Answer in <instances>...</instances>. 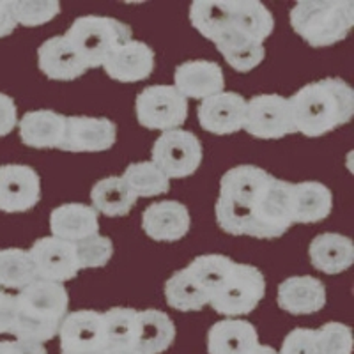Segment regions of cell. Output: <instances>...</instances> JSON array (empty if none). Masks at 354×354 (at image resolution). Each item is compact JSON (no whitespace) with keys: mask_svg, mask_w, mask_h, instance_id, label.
I'll list each match as a JSON object with an SVG mask.
<instances>
[{"mask_svg":"<svg viewBox=\"0 0 354 354\" xmlns=\"http://www.w3.org/2000/svg\"><path fill=\"white\" fill-rule=\"evenodd\" d=\"M216 223L232 236L277 239L292 225L290 183L255 165L227 170L220 181Z\"/></svg>","mask_w":354,"mask_h":354,"instance_id":"6da1fadb","label":"cell"},{"mask_svg":"<svg viewBox=\"0 0 354 354\" xmlns=\"http://www.w3.org/2000/svg\"><path fill=\"white\" fill-rule=\"evenodd\" d=\"M289 103L296 131L317 138L353 119L354 91L342 78H324L303 85Z\"/></svg>","mask_w":354,"mask_h":354,"instance_id":"7a4b0ae2","label":"cell"},{"mask_svg":"<svg viewBox=\"0 0 354 354\" xmlns=\"http://www.w3.org/2000/svg\"><path fill=\"white\" fill-rule=\"evenodd\" d=\"M15 301L12 337L44 346L59 335L69 305V294L62 283L37 278L15 296Z\"/></svg>","mask_w":354,"mask_h":354,"instance_id":"3957f363","label":"cell"},{"mask_svg":"<svg viewBox=\"0 0 354 354\" xmlns=\"http://www.w3.org/2000/svg\"><path fill=\"white\" fill-rule=\"evenodd\" d=\"M290 25L310 46H333L353 28L354 4L351 0H301L290 9Z\"/></svg>","mask_w":354,"mask_h":354,"instance_id":"277c9868","label":"cell"},{"mask_svg":"<svg viewBox=\"0 0 354 354\" xmlns=\"http://www.w3.org/2000/svg\"><path fill=\"white\" fill-rule=\"evenodd\" d=\"M131 36L133 32L129 25L115 18L96 17V15L77 18L64 34L66 39L84 59L88 69L105 64L106 59L117 48L131 41Z\"/></svg>","mask_w":354,"mask_h":354,"instance_id":"5b68a950","label":"cell"},{"mask_svg":"<svg viewBox=\"0 0 354 354\" xmlns=\"http://www.w3.org/2000/svg\"><path fill=\"white\" fill-rule=\"evenodd\" d=\"M137 119L158 131L179 129L188 119V100L174 85H149L137 96Z\"/></svg>","mask_w":354,"mask_h":354,"instance_id":"8992f818","label":"cell"},{"mask_svg":"<svg viewBox=\"0 0 354 354\" xmlns=\"http://www.w3.org/2000/svg\"><path fill=\"white\" fill-rule=\"evenodd\" d=\"M266 294V280L261 270L250 264L234 266V271L220 292L209 301L211 308L220 315L238 317L252 314Z\"/></svg>","mask_w":354,"mask_h":354,"instance_id":"52a82bcc","label":"cell"},{"mask_svg":"<svg viewBox=\"0 0 354 354\" xmlns=\"http://www.w3.org/2000/svg\"><path fill=\"white\" fill-rule=\"evenodd\" d=\"M153 163L169 179L192 176L202 163L201 140L186 129L161 133L153 145Z\"/></svg>","mask_w":354,"mask_h":354,"instance_id":"ba28073f","label":"cell"},{"mask_svg":"<svg viewBox=\"0 0 354 354\" xmlns=\"http://www.w3.org/2000/svg\"><path fill=\"white\" fill-rule=\"evenodd\" d=\"M243 129L261 140H278L296 133L289 97L280 94H259L246 101Z\"/></svg>","mask_w":354,"mask_h":354,"instance_id":"9c48e42d","label":"cell"},{"mask_svg":"<svg viewBox=\"0 0 354 354\" xmlns=\"http://www.w3.org/2000/svg\"><path fill=\"white\" fill-rule=\"evenodd\" d=\"M62 354H106L105 322L96 310H77L64 317L59 330Z\"/></svg>","mask_w":354,"mask_h":354,"instance_id":"30bf717a","label":"cell"},{"mask_svg":"<svg viewBox=\"0 0 354 354\" xmlns=\"http://www.w3.org/2000/svg\"><path fill=\"white\" fill-rule=\"evenodd\" d=\"M117 140V128L106 117H66L64 137L59 149L68 153H101L112 149Z\"/></svg>","mask_w":354,"mask_h":354,"instance_id":"8fae6325","label":"cell"},{"mask_svg":"<svg viewBox=\"0 0 354 354\" xmlns=\"http://www.w3.org/2000/svg\"><path fill=\"white\" fill-rule=\"evenodd\" d=\"M28 255L32 259L39 280L64 283L73 280L80 271L75 245L53 236L37 239L32 248L28 250Z\"/></svg>","mask_w":354,"mask_h":354,"instance_id":"7c38bea8","label":"cell"},{"mask_svg":"<svg viewBox=\"0 0 354 354\" xmlns=\"http://www.w3.org/2000/svg\"><path fill=\"white\" fill-rule=\"evenodd\" d=\"M41 198V177L28 165L0 167V211L27 213Z\"/></svg>","mask_w":354,"mask_h":354,"instance_id":"4fadbf2b","label":"cell"},{"mask_svg":"<svg viewBox=\"0 0 354 354\" xmlns=\"http://www.w3.org/2000/svg\"><path fill=\"white\" fill-rule=\"evenodd\" d=\"M198 124L213 135H230L245 128L246 100L238 93H220L201 101Z\"/></svg>","mask_w":354,"mask_h":354,"instance_id":"5bb4252c","label":"cell"},{"mask_svg":"<svg viewBox=\"0 0 354 354\" xmlns=\"http://www.w3.org/2000/svg\"><path fill=\"white\" fill-rule=\"evenodd\" d=\"M189 225L188 207L177 201L154 202L142 214V229L154 241H179L188 234Z\"/></svg>","mask_w":354,"mask_h":354,"instance_id":"9a60e30c","label":"cell"},{"mask_svg":"<svg viewBox=\"0 0 354 354\" xmlns=\"http://www.w3.org/2000/svg\"><path fill=\"white\" fill-rule=\"evenodd\" d=\"M174 87L188 100H207L214 94L223 93L225 77L220 64L213 61L183 62L174 71Z\"/></svg>","mask_w":354,"mask_h":354,"instance_id":"2e32d148","label":"cell"},{"mask_svg":"<svg viewBox=\"0 0 354 354\" xmlns=\"http://www.w3.org/2000/svg\"><path fill=\"white\" fill-rule=\"evenodd\" d=\"M112 80L135 84L151 77L154 71V52L142 41H128L117 48L101 66Z\"/></svg>","mask_w":354,"mask_h":354,"instance_id":"e0dca14e","label":"cell"},{"mask_svg":"<svg viewBox=\"0 0 354 354\" xmlns=\"http://www.w3.org/2000/svg\"><path fill=\"white\" fill-rule=\"evenodd\" d=\"M278 306L292 315L317 314L326 305V287L315 277H290L278 286Z\"/></svg>","mask_w":354,"mask_h":354,"instance_id":"ac0fdd59","label":"cell"},{"mask_svg":"<svg viewBox=\"0 0 354 354\" xmlns=\"http://www.w3.org/2000/svg\"><path fill=\"white\" fill-rule=\"evenodd\" d=\"M37 64L50 80L69 82L88 71L87 64L64 36L44 41L37 50Z\"/></svg>","mask_w":354,"mask_h":354,"instance_id":"d6986e66","label":"cell"},{"mask_svg":"<svg viewBox=\"0 0 354 354\" xmlns=\"http://www.w3.org/2000/svg\"><path fill=\"white\" fill-rule=\"evenodd\" d=\"M52 236L68 243H78L100 234V216L94 207L78 202L62 204L50 214Z\"/></svg>","mask_w":354,"mask_h":354,"instance_id":"ffe728a7","label":"cell"},{"mask_svg":"<svg viewBox=\"0 0 354 354\" xmlns=\"http://www.w3.org/2000/svg\"><path fill=\"white\" fill-rule=\"evenodd\" d=\"M259 346L257 330L243 319L218 321L207 333L209 354H254Z\"/></svg>","mask_w":354,"mask_h":354,"instance_id":"44dd1931","label":"cell"},{"mask_svg":"<svg viewBox=\"0 0 354 354\" xmlns=\"http://www.w3.org/2000/svg\"><path fill=\"white\" fill-rule=\"evenodd\" d=\"M333 194L319 181L290 183V216L292 223H317L330 216Z\"/></svg>","mask_w":354,"mask_h":354,"instance_id":"7402d4cb","label":"cell"},{"mask_svg":"<svg viewBox=\"0 0 354 354\" xmlns=\"http://www.w3.org/2000/svg\"><path fill=\"white\" fill-rule=\"evenodd\" d=\"M312 266L321 273L338 274L347 271L354 262V245L351 238L337 232L315 236L308 246Z\"/></svg>","mask_w":354,"mask_h":354,"instance_id":"603a6c76","label":"cell"},{"mask_svg":"<svg viewBox=\"0 0 354 354\" xmlns=\"http://www.w3.org/2000/svg\"><path fill=\"white\" fill-rule=\"evenodd\" d=\"M20 138L34 149H59L64 137L66 115L53 110H34L21 117L18 122Z\"/></svg>","mask_w":354,"mask_h":354,"instance_id":"cb8c5ba5","label":"cell"},{"mask_svg":"<svg viewBox=\"0 0 354 354\" xmlns=\"http://www.w3.org/2000/svg\"><path fill=\"white\" fill-rule=\"evenodd\" d=\"M234 32L255 44H262L273 34V15L259 0H229Z\"/></svg>","mask_w":354,"mask_h":354,"instance_id":"d4e9b609","label":"cell"},{"mask_svg":"<svg viewBox=\"0 0 354 354\" xmlns=\"http://www.w3.org/2000/svg\"><path fill=\"white\" fill-rule=\"evenodd\" d=\"M176 340L174 321L161 310L138 312L135 347L144 354L165 353Z\"/></svg>","mask_w":354,"mask_h":354,"instance_id":"484cf974","label":"cell"},{"mask_svg":"<svg viewBox=\"0 0 354 354\" xmlns=\"http://www.w3.org/2000/svg\"><path fill=\"white\" fill-rule=\"evenodd\" d=\"M234 266H236V262L227 255L209 254L194 259L185 270L188 271L189 277L194 278L202 292L211 301L220 292L221 287L227 283L234 271Z\"/></svg>","mask_w":354,"mask_h":354,"instance_id":"4316f807","label":"cell"},{"mask_svg":"<svg viewBox=\"0 0 354 354\" xmlns=\"http://www.w3.org/2000/svg\"><path fill=\"white\" fill-rule=\"evenodd\" d=\"M91 198L94 211L110 218L126 216L137 202V197L122 181V177L117 176L97 181L91 192Z\"/></svg>","mask_w":354,"mask_h":354,"instance_id":"83f0119b","label":"cell"},{"mask_svg":"<svg viewBox=\"0 0 354 354\" xmlns=\"http://www.w3.org/2000/svg\"><path fill=\"white\" fill-rule=\"evenodd\" d=\"M37 280L36 268L27 250H0V289L24 290Z\"/></svg>","mask_w":354,"mask_h":354,"instance_id":"f1b7e54d","label":"cell"},{"mask_svg":"<svg viewBox=\"0 0 354 354\" xmlns=\"http://www.w3.org/2000/svg\"><path fill=\"white\" fill-rule=\"evenodd\" d=\"M122 181L128 185L135 197H158L170 189V179L153 161H138L126 167Z\"/></svg>","mask_w":354,"mask_h":354,"instance_id":"f546056e","label":"cell"},{"mask_svg":"<svg viewBox=\"0 0 354 354\" xmlns=\"http://www.w3.org/2000/svg\"><path fill=\"white\" fill-rule=\"evenodd\" d=\"M165 298L169 306L179 312H198L209 305V298L202 292L186 270H179L167 280Z\"/></svg>","mask_w":354,"mask_h":354,"instance_id":"4dcf8cb0","label":"cell"},{"mask_svg":"<svg viewBox=\"0 0 354 354\" xmlns=\"http://www.w3.org/2000/svg\"><path fill=\"white\" fill-rule=\"evenodd\" d=\"M103 322H105V333L109 349L112 347H128L135 346L137 340V319L138 310L115 306L103 312Z\"/></svg>","mask_w":354,"mask_h":354,"instance_id":"1f68e13d","label":"cell"},{"mask_svg":"<svg viewBox=\"0 0 354 354\" xmlns=\"http://www.w3.org/2000/svg\"><path fill=\"white\" fill-rule=\"evenodd\" d=\"M61 12V4L55 0H12V15L18 25L39 27L48 24Z\"/></svg>","mask_w":354,"mask_h":354,"instance_id":"d6a6232c","label":"cell"},{"mask_svg":"<svg viewBox=\"0 0 354 354\" xmlns=\"http://www.w3.org/2000/svg\"><path fill=\"white\" fill-rule=\"evenodd\" d=\"M75 252L80 270H96L110 262L113 255V243L106 236L94 234L91 238L75 243Z\"/></svg>","mask_w":354,"mask_h":354,"instance_id":"836d02e7","label":"cell"},{"mask_svg":"<svg viewBox=\"0 0 354 354\" xmlns=\"http://www.w3.org/2000/svg\"><path fill=\"white\" fill-rule=\"evenodd\" d=\"M317 354H351L353 331L342 322H326L315 330Z\"/></svg>","mask_w":354,"mask_h":354,"instance_id":"e575fe53","label":"cell"},{"mask_svg":"<svg viewBox=\"0 0 354 354\" xmlns=\"http://www.w3.org/2000/svg\"><path fill=\"white\" fill-rule=\"evenodd\" d=\"M218 52L223 55L227 64L238 73H250L252 69L257 68L266 57L264 44L248 43V41L229 44V46L218 48Z\"/></svg>","mask_w":354,"mask_h":354,"instance_id":"d590c367","label":"cell"},{"mask_svg":"<svg viewBox=\"0 0 354 354\" xmlns=\"http://www.w3.org/2000/svg\"><path fill=\"white\" fill-rule=\"evenodd\" d=\"M278 354H317L315 349V330L296 328L286 337Z\"/></svg>","mask_w":354,"mask_h":354,"instance_id":"8d00e7d4","label":"cell"},{"mask_svg":"<svg viewBox=\"0 0 354 354\" xmlns=\"http://www.w3.org/2000/svg\"><path fill=\"white\" fill-rule=\"evenodd\" d=\"M18 126L17 103L8 94L0 93V137H6Z\"/></svg>","mask_w":354,"mask_h":354,"instance_id":"74e56055","label":"cell"},{"mask_svg":"<svg viewBox=\"0 0 354 354\" xmlns=\"http://www.w3.org/2000/svg\"><path fill=\"white\" fill-rule=\"evenodd\" d=\"M15 308H17L15 296L0 289V335H11L12 322H15Z\"/></svg>","mask_w":354,"mask_h":354,"instance_id":"f35d334b","label":"cell"},{"mask_svg":"<svg viewBox=\"0 0 354 354\" xmlns=\"http://www.w3.org/2000/svg\"><path fill=\"white\" fill-rule=\"evenodd\" d=\"M0 354H48L46 347L27 340H0Z\"/></svg>","mask_w":354,"mask_h":354,"instance_id":"ab89813d","label":"cell"},{"mask_svg":"<svg viewBox=\"0 0 354 354\" xmlns=\"http://www.w3.org/2000/svg\"><path fill=\"white\" fill-rule=\"evenodd\" d=\"M17 25L15 15H12V0H0V37L15 32Z\"/></svg>","mask_w":354,"mask_h":354,"instance_id":"60d3db41","label":"cell"},{"mask_svg":"<svg viewBox=\"0 0 354 354\" xmlns=\"http://www.w3.org/2000/svg\"><path fill=\"white\" fill-rule=\"evenodd\" d=\"M106 354H144V353H140L135 346H128V347H112V349H106Z\"/></svg>","mask_w":354,"mask_h":354,"instance_id":"b9f144b4","label":"cell"},{"mask_svg":"<svg viewBox=\"0 0 354 354\" xmlns=\"http://www.w3.org/2000/svg\"><path fill=\"white\" fill-rule=\"evenodd\" d=\"M254 354H278V353L270 346H259L257 349H255Z\"/></svg>","mask_w":354,"mask_h":354,"instance_id":"7bdbcfd3","label":"cell"}]
</instances>
